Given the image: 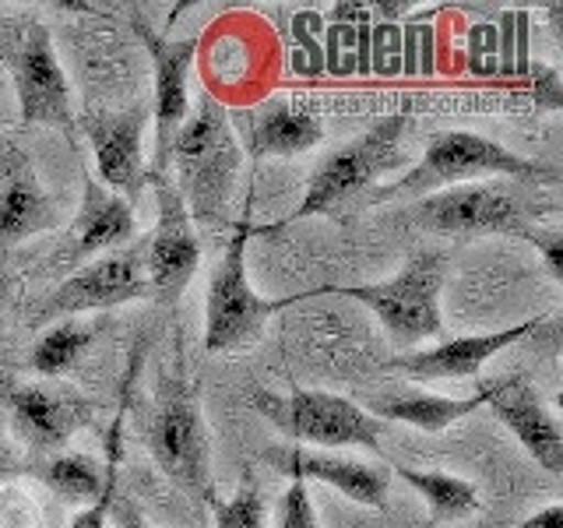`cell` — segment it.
<instances>
[{
	"label": "cell",
	"instance_id": "obj_24",
	"mask_svg": "<svg viewBox=\"0 0 563 528\" xmlns=\"http://www.w3.org/2000/svg\"><path fill=\"white\" fill-rule=\"evenodd\" d=\"M88 345H92V328H81L75 321L53 324L32 349V370L40 377H60L81 360Z\"/></svg>",
	"mask_w": 563,
	"mask_h": 528
},
{
	"label": "cell",
	"instance_id": "obj_6",
	"mask_svg": "<svg viewBox=\"0 0 563 528\" xmlns=\"http://www.w3.org/2000/svg\"><path fill=\"white\" fill-rule=\"evenodd\" d=\"M0 61L14 81L22 123H49L75 138L70 88L40 18H0Z\"/></svg>",
	"mask_w": 563,
	"mask_h": 528
},
{
	"label": "cell",
	"instance_id": "obj_4",
	"mask_svg": "<svg viewBox=\"0 0 563 528\" xmlns=\"http://www.w3.org/2000/svg\"><path fill=\"white\" fill-rule=\"evenodd\" d=\"M448 261L437 251H416L405 268L384 282H366V286H321L317 296H352L366 304L384 324L387 339L398 349H412L422 339H437L444 331L440 317V289H444Z\"/></svg>",
	"mask_w": 563,
	"mask_h": 528
},
{
	"label": "cell",
	"instance_id": "obj_16",
	"mask_svg": "<svg viewBox=\"0 0 563 528\" xmlns=\"http://www.w3.org/2000/svg\"><path fill=\"white\" fill-rule=\"evenodd\" d=\"M489 409L504 427L521 440V448L536 458L545 472H563V430L560 419L545 409L539 392L521 377H493L489 381Z\"/></svg>",
	"mask_w": 563,
	"mask_h": 528
},
{
	"label": "cell",
	"instance_id": "obj_23",
	"mask_svg": "<svg viewBox=\"0 0 563 528\" xmlns=\"http://www.w3.org/2000/svg\"><path fill=\"white\" fill-rule=\"evenodd\" d=\"M35 475L64 501L85 504H92L106 486V472L92 454H53L35 465Z\"/></svg>",
	"mask_w": 563,
	"mask_h": 528
},
{
	"label": "cell",
	"instance_id": "obj_14",
	"mask_svg": "<svg viewBox=\"0 0 563 528\" xmlns=\"http://www.w3.org/2000/svg\"><path fill=\"white\" fill-rule=\"evenodd\" d=\"M134 240V208L106 190L96 176L85 173V198L78 219L70 222L64 243L53 251L49 264L57 272H78L88 261L110 254L113 246Z\"/></svg>",
	"mask_w": 563,
	"mask_h": 528
},
{
	"label": "cell",
	"instance_id": "obj_5",
	"mask_svg": "<svg viewBox=\"0 0 563 528\" xmlns=\"http://www.w3.org/2000/svg\"><path fill=\"white\" fill-rule=\"evenodd\" d=\"M409 128V117L391 113L374 120L363 134L345 141L342 148H334L321 158V166L313 169L307 194L292 219H310V216H328L339 211L345 201H352L366 187H374L380 176L398 169L405 163L401 155V138Z\"/></svg>",
	"mask_w": 563,
	"mask_h": 528
},
{
	"label": "cell",
	"instance_id": "obj_28",
	"mask_svg": "<svg viewBox=\"0 0 563 528\" xmlns=\"http://www.w3.org/2000/svg\"><path fill=\"white\" fill-rule=\"evenodd\" d=\"M536 99L542 106H550V110H560L563 106V88H560V78H556V70L550 67H536Z\"/></svg>",
	"mask_w": 563,
	"mask_h": 528
},
{
	"label": "cell",
	"instance_id": "obj_19",
	"mask_svg": "<svg viewBox=\"0 0 563 528\" xmlns=\"http://www.w3.org/2000/svg\"><path fill=\"white\" fill-rule=\"evenodd\" d=\"M278 472L292 475V480H321L345 493L349 501L363 507H384L387 504V486H391V472L369 462H356V458H342L334 451H307V448H289V451H268Z\"/></svg>",
	"mask_w": 563,
	"mask_h": 528
},
{
	"label": "cell",
	"instance_id": "obj_8",
	"mask_svg": "<svg viewBox=\"0 0 563 528\" xmlns=\"http://www.w3.org/2000/svg\"><path fill=\"white\" fill-rule=\"evenodd\" d=\"M251 402L278 433L299 440V444H317L331 451H339V448L377 451L380 448L384 422L374 419L363 405H356L345 395L292 387L289 395L254 392Z\"/></svg>",
	"mask_w": 563,
	"mask_h": 528
},
{
	"label": "cell",
	"instance_id": "obj_20",
	"mask_svg": "<svg viewBox=\"0 0 563 528\" xmlns=\"http://www.w3.org/2000/svg\"><path fill=\"white\" fill-rule=\"evenodd\" d=\"M49 226L53 201L29 155L14 145H0V243L25 240Z\"/></svg>",
	"mask_w": 563,
	"mask_h": 528
},
{
	"label": "cell",
	"instance_id": "obj_27",
	"mask_svg": "<svg viewBox=\"0 0 563 528\" xmlns=\"http://www.w3.org/2000/svg\"><path fill=\"white\" fill-rule=\"evenodd\" d=\"M532 240L539 251L545 254V268H550V275L556 278V282H563V261H560V246H563V240H560V233H542V229H536Z\"/></svg>",
	"mask_w": 563,
	"mask_h": 528
},
{
	"label": "cell",
	"instance_id": "obj_17",
	"mask_svg": "<svg viewBox=\"0 0 563 528\" xmlns=\"http://www.w3.org/2000/svg\"><path fill=\"white\" fill-rule=\"evenodd\" d=\"M229 120H233L240 148L254 158H292L321 145L324 138L321 120L286 99L254 106V110H236Z\"/></svg>",
	"mask_w": 563,
	"mask_h": 528
},
{
	"label": "cell",
	"instance_id": "obj_11",
	"mask_svg": "<svg viewBox=\"0 0 563 528\" xmlns=\"http://www.w3.org/2000/svg\"><path fill=\"white\" fill-rule=\"evenodd\" d=\"M148 296L145 278V254L141 251H110L85 268L70 272L57 289L46 296V304L35 310V321L46 324L53 317L88 314V310H110L134 304V299Z\"/></svg>",
	"mask_w": 563,
	"mask_h": 528
},
{
	"label": "cell",
	"instance_id": "obj_26",
	"mask_svg": "<svg viewBox=\"0 0 563 528\" xmlns=\"http://www.w3.org/2000/svg\"><path fill=\"white\" fill-rule=\"evenodd\" d=\"M278 528H317V510H313L310 490L303 480H292V486L282 493Z\"/></svg>",
	"mask_w": 563,
	"mask_h": 528
},
{
	"label": "cell",
	"instance_id": "obj_12",
	"mask_svg": "<svg viewBox=\"0 0 563 528\" xmlns=\"http://www.w3.org/2000/svg\"><path fill=\"white\" fill-rule=\"evenodd\" d=\"M131 25L137 32V40L145 43L148 57L155 64V99H152V117H155V163L152 176H166L169 169V145L180 123L187 120V78H190V64L198 57V35H187V40H166L158 35L145 18L131 14Z\"/></svg>",
	"mask_w": 563,
	"mask_h": 528
},
{
	"label": "cell",
	"instance_id": "obj_13",
	"mask_svg": "<svg viewBox=\"0 0 563 528\" xmlns=\"http://www.w3.org/2000/svg\"><path fill=\"white\" fill-rule=\"evenodd\" d=\"M152 106L141 102L120 113H88L81 128L96 148L99 184L113 190L131 208L145 187V166H141V134L148 128Z\"/></svg>",
	"mask_w": 563,
	"mask_h": 528
},
{
	"label": "cell",
	"instance_id": "obj_31",
	"mask_svg": "<svg viewBox=\"0 0 563 528\" xmlns=\"http://www.w3.org/2000/svg\"><path fill=\"white\" fill-rule=\"evenodd\" d=\"M113 515H117L120 528H155V525H148L145 518H141L131 504H123V501H113Z\"/></svg>",
	"mask_w": 563,
	"mask_h": 528
},
{
	"label": "cell",
	"instance_id": "obj_15",
	"mask_svg": "<svg viewBox=\"0 0 563 528\" xmlns=\"http://www.w3.org/2000/svg\"><path fill=\"white\" fill-rule=\"evenodd\" d=\"M4 398L18 437L35 451L64 448L92 419L88 402L57 384H11Z\"/></svg>",
	"mask_w": 563,
	"mask_h": 528
},
{
	"label": "cell",
	"instance_id": "obj_3",
	"mask_svg": "<svg viewBox=\"0 0 563 528\" xmlns=\"http://www.w3.org/2000/svg\"><path fill=\"white\" fill-rule=\"evenodd\" d=\"M145 444L176 486H184L190 497L211 501V440L201 416V398L176 360L173 370L158 377L152 409L145 416Z\"/></svg>",
	"mask_w": 563,
	"mask_h": 528
},
{
	"label": "cell",
	"instance_id": "obj_30",
	"mask_svg": "<svg viewBox=\"0 0 563 528\" xmlns=\"http://www.w3.org/2000/svg\"><path fill=\"white\" fill-rule=\"evenodd\" d=\"M25 465L18 462L14 458V451H11V444L4 440V430H0V480H11V475H18Z\"/></svg>",
	"mask_w": 563,
	"mask_h": 528
},
{
	"label": "cell",
	"instance_id": "obj_18",
	"mask_svg": "<svg viewBox=\"0 0 563 528\" xmlns=\"http://www.w3.org/2000/svg\"><path fill=\"white\" fill-rule=\"evenodd\" d=\"M542 321H518L504 331H483V334H462V339L440 342L433 349L422 352H398V356L387 363V370H398V374L422 377V381H462L479 374V366L489 363L497 352L507 345L521 342L525 334H532Z\"/></svg>",
	"mask_w": 563,
	"mask_h": 528
},
{
	"label": "cell",
	"instance_id": "obj_32",
	"mask_svg": "<svg viewBox=\"0 0 563 528\" xmlns=\"http://www.w3.org/2000/svg\"><path fill=\"white\" fill-rule=\"evenodd\" d=\"M8 275H4V268H0V304H4V296H8Z\"/></svg>",
	"mask_w": 563,
	"mask_h": 528
},
{
	"label": "cell",
	"instance_id": "obj_25",
	"mask_svg": "<svg viewBox=\"0 0 563 528\" xmlns=\"http://www.w3.org/2000/svg\"><path fill=\"white\" fill-rule=\"evenodd\" d=\"M216 528H264V497L251 475L225 504H216Z\"/></svg>",
	"mask_w": 563,
	"mask_h": 528
},
{
	"label": "cell",
	"instance_id": "obj_22",
	"mask_svg": "<svg viewBox=\"0 0 563 528\" xmlns=\"http://www.w3.org/2000/svg\"><path fill=\"white\" fill-rule=\"evenodd\" d=\"M398 480L409 483L422 501L430 507V521L444 525V521H465L475 510L483 507L479 490H475L468 480H457V475L448 472H419L409 465H395Z\"/></svg>",
	"mask_w": 563,
	"mask_h": 528
},
{
	"label": "cell",
	"instance_id": "obj_2",
	"mask_svg": "<svg viewBox=\"0 0 563 528\" xmlns=\"http://www.w3.org/2000/svg\"><path fill=\"white\" fill-rule=\"evenodd\" d=\"M169 163L176 169L173 184L180 190L190 219L219 222L236 190V176L243 163L233 120L219 106V99L205 96L198 113H187L169 145Z\"/></svg>",
	"mask_w": 563,
	"mask_h": 528
},
{
	"label": "cell",
	"instance_id": "obj_9",
	"mask_svg": "<svg viewBox=\"0 0 563 528\" xmlns=\"http://www.w3.org/2000/svg\"><path fill=\"white\" fill-rule=\"evenodd\" d=\"M409 219L416 229L440 237H532L528 211L521 201L500 184H462L427 194L409 208Z\"/></svg>",
	"mask_w": 563,
	"mask_h": 528
},
{
	"label": "cell",
	"instance_id": "obj_21",
	"mask_svg": "<svg viewBox=\"0 0 563 528\" xmlns=\"http://www.w3.org/2000/svg\"><path fill=\"white\" fill-rule=\"evenodd\" d=\"M489 402V381L468 398H440V395H422V392H384L374 395L363 409L380 419V422H409V427L422 433H440L448 430L451 422L472 416L475 409H483Z\"/></svg>",
	"mask_w": 563,
	"mask_h": 528
},
{
	"label": "cell",
	"instance_id": "obj_29",
	"mask_svg": "<svg viewBox=\"0 0 563 528\" xmlns=\"http://www.w3.org/2000/svg\"><path fill=\"white\" fill-rule=\"evenodd\" d=\"M521 528H563V504H550L536 510L532 518H525Z\"/></svg>",
	"mask_w": 563,
	"mask_h": 528
},
{
	"label": "cell",
	"instance_id": "obj_1",
	"mask_svg": "<svg viewBox=\"0 0 563 528\" xmlns=\"http://www.w3.org/2000/svg\"><path fill=\"white\" fill-rule=\"evenodd\" d=\"M486 176H510V180H539L556 184L560 169L539 158H525L472 131H437L427 138V152L419 163L401 173L391 184H377L369 190V205L398 201V198H427L444 187H462L465 180H486Z\"/></svg>",
	"mask_w": 563,
	"mask_h": 528
},
{
	"label": "cell",
	"instance_id": "obj_7",
	"mask_svg": "<svg viewBox=\"0 0 563 528\" xmlns=\"http://www.w3.org/2000/svg\"><path fill=\"white\" fill-rule=\"evenodd\" d=\"M251 233H257V229H251V222H240L225 243L216 272H211L205 304V352H229L261 339L272 314L313 296V289L282 299L261 296L246 278V240H251Z\"/></svg>",
	"mask_w": 563,
	"mask_h": 528
},
{
	"label": "cell",
	"instance_id": "obj_10",
	"mask_svg": "<svg viewBox=\"0 0 563 528\" xmlns=\"http://www.w3.org/2000/svg\"><path fill=\"white\" fill-rule=\"evenodd\" d=\"M155 187V229L145 246V278L148 296L158 304H176L187 282L194 278L201 264L198 233H194V219L180 198V190L169 176H152Z\"/></svg>",
	"mask_w": 563,
	"mask_h": 528
}]
</instances>
